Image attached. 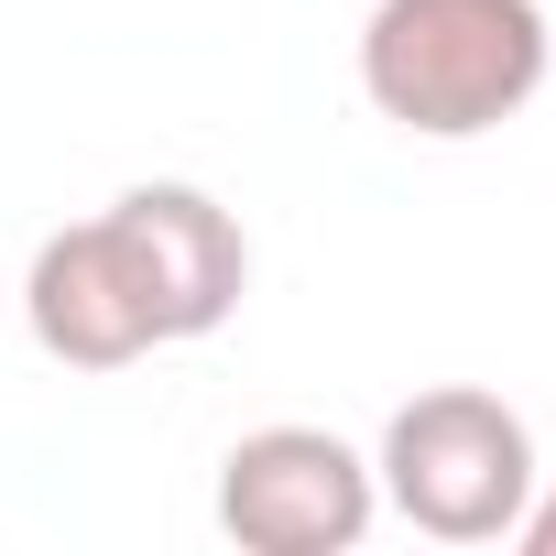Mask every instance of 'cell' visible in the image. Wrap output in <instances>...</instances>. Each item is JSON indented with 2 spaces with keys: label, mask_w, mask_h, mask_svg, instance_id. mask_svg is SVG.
<instances>
[{
  "label": "cell",
  "mask_w": 556,
  "mask_h": 556,
  "mask_svg": "<svg viewBox=\"0 0 556 556\" xmlns=\"http://www.w3.org/2000/svg\"><path fill=\"white\" fill-rule=\"evenodd\" d=\"M545 66V0H371L361 23V99L415 142H480L523 121Z\"/></svg>",
  "instance_id": "obj_1"
},
{
  "label": "cell",
  "mask_w": 556,
  "mask_h": 556,
  "mask_svg": "<svg viewBox=\"0 0 556 556\" xmlns=\"http://www.w3.org/2000/svg\"><path fill=\"white\" fill-rule=\"evenodd\" d=\"M371 480H382V502L415 534H437V545H502L513 513H523V491L545 469H534V426L502 393L437 382V393L393 404V426L371 447Z\"/></svg>",
  "instance_id": "obj_2"
},
{
  "label": "cell",
  "mask_w": 556,
  "mask_h": 556,
  "mask_svg": "<svg viewBox=\"0 0 556 556\" xmlns=\"http://www.w3.org/2000/svg\"><path fill=\"white\" fill-rule=\"evenodd\" d=\"M382 513V480L328 426H251L218 458V534L251 556H350Z\"/></svg>",
  "instance_id": "obj_3"
},
{
  "label": "cell",
  "mask_w": 556,
  "mask_h": 556,
  "mask_svg": "<svg viewBox=\"0 0 556 556\" xmlns=\"http://www.w3.org/2000/svg\"><path fill=\"white\" fill-rule=\"evenodd\" d=\"M23 328H34V350H45L55 371H131V361L164 350V306H153V273H142L121 207H99V218L34 240Z\"/></svg>",
  "instance_id": "obj_4"
},
{
  "label": "cell",
  "mask_w": 556,
  "mask_h": 556,
  "mask_svg": "<svg viewBox=\"0 0 556 556\" xmlns=\"http://www.w3.org/2000/svg\"><path fill=\"white\" fill-rule=\"evenodd\" d=\"M110 207H121V229H131L142 273H153L164 350H186V339H218V328L240 317V295H251V240H240V218H229L207 186H175V175H153V186H121Z\"/></svg>",
  "instance_id": "obj_5"
},
{
  "label": "cell",
  "mask_w": 556,
  "mask_h": 556,
  "mask_svg": "<svg viewBox=\"0 0 556 556\" xmlns=\"http://www.w3.org/2000/svg\"><path fill=\"white\" fill-rule=\"evenodd\" d=\"M502 545H523V556H556V480H534L523 491V513H513V534Z\"/></svg>",
  "instance_id": "obj_6"
}]
</instances>
